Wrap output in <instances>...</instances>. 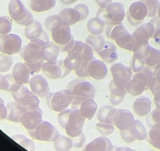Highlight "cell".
Listing matches in <instances>:
<instances>
[{"instance_id": "obj_54", "label": "cell", "mask_w": 160, "mask_h": 151, "mask_svg": "<svg viewBox=\"0 0 160 151\" xmlns=\"http://www.w3.org/2000/svg\"><path fill=\"white\" fill-rule=\"evenodd\" d=\"M160 88V83L157 80L156 77H153L149 85V89L152 94L158 89Z\"/></svg>"}, {"instance_id": "obj_60", "label": "cell", "mask_w": 160, "mask_h": 151, "mask_svg": "<svg viewBox=\"0 0 160 151\" xmlns=\"http://www.w3.org/2000/svg\"><path fill=\"white\" fill-rule=\"evenodd\" d=\"M156 38L157 41H159L160 42V31H157V33L156 34Z\"/></svg>"}, {"instance_id": "obj_2", "label": "cell", "mask_w": 160, "mask_h": 151, "mask_svg": "<svg viewBox=\"0 0 160 151\" xmlns=\"http://www.w3.org/2000/svg\"><path fill=\"white\" fill-rule=\"evenodd\" d=\"M46 98L48 106L56 112L67 109L73 100L72 91L69 88L49 93Z\"/></svg>"}, {"instance_id": "obj_61", "label": "cell", "mask_w": 160, "mask_h": 151, "mask_svg": "<svg viewBox=\"0 0 160 151\" xmlns=\"http://www.w3.org/2000/svg\"><path fill=\"white\" fill-rule=\"evenodd\" d=\"M121 149H123V150L125 149V150H131V148H124V147H122V148H118V150H121Z\"/></svg>"}, {"instance_id": "obj_33", "label": "cell", "mask_w": 160, "mask_h": 151, "mask_svg": "<svg viewBox=\"0 0 160 151\" xmlns=\"http://www.w3.org/2000/svg\"><path fill=\"white\" fill-rule=\"evenodd\" d=\"M86 43L93 50L99 51H101L104 46V40L101 35L91 34L86 38Z\"/></svg>"}, {"instance_id": "obj_34", "label": "cell", "mask_w": 160, "mask_h": 151, "mask_svg": "<svg viewBox=\"0 0 160 151\" xmlns=\"http://www.w3.org/2000/svg\"><path fill=\"white\" fill-rule=\"evenodd\" d=\"M63 23H64L59 15L54 14L48 16L46 19L44 25L48 31L53 32L61 27Z\"/></svg>"}, {"instance_id": "obj_38", "label": "cell", "mask_w": 160, "mask_h": 151, "mask_svg": "<svg viewBox=\"0 0 160 151\" xmlns=\"http://www.w3.org/2000/svg\"><path fill=\"white\" fill-rule=\"evenodd\" d=\"M96 128L98 132L104 136H107L111 134L114 130L113 124L101 122H99L96 124Z\"/></svg>"}, {"instance_id": "obj_37", "label": "cell", "mask_w": 160, "mask_h": 151, "mask_svg": "<svg viewBox=\"0 0 160 151\" xmlns=\"http://www.w3.org/2000/svg\"><path fill=\"white\" fill-rule=\"evenodd\" d=\"M134 76L141 79L146 85L147 89L149 88V83L151 81L152 79L153 78V74L149 69L146 68L142 71L137 72V73H136Z\"/></svg>"}, {"instance_id": "obj_28", "label": "cell", "mask_w": 160, "mask_h": 151, "mask_svg": "<svg viewBox=\"0 0 160 151\" xmlns=\"http://www.w3.org/2000/svg\"><path fill=\"white\" fill-rule=\"evenodd\" d=\"M56 0H31L30 8L38 13L45 12L55 6Z\"/></svg>"}, {"instance_id": "obj_29", "label": "cell", "mask_w": 160, "mask_h": 151, "mask_svg": "<svg viewBox=\"0 0 160 151\" xmlns=\"http://www.w3.org/2000/svg\"><path fill=\"white\" fill-rule=\"evenodd\" d=\"M148 142L152 147L160 150V123L151 125L149 130Z\"/></svg>"}, {"instance_id": "obj_5", "label": "cell", "mask_w": 160, "mask_h": 151, "mask_svg": "<svg viewBox=\"0 0 160 151\" xmlns=\"http://www.w3.org/2000/svg\"><path fill=\"white\" fill-rule=\"evenodd\" d=\"M11 95L15 102L27 110L39 107L40 100L39 97L24 85H22L16 91L11 93Z\"/></svg>"}, {"instance_id": "obj_57", "label": "cell", "mask_w": 160, "mask_h": 151, "mask_svg": "<svg viewBox=\"0 0 160 151\" xmlns=\"http://www.w3.org/2000/svg\"><path fill=\"white\" fill-rule=\"evenodd\" d=\"M26 136L24 135H22V134H18V135H14L12 136L11 138L16 142L19 143V142H21L22 139H24V138H26Z\"/></svg>"}, {"instance_id": "obj_52", "label": "cell", "mask_w": 160, "mask_h": 151, "mask_svg": "<svg viewBox=\"0 0 160 151\" xmlns=\"http://www.w3.org/2000/svg\"><path fill=\"white\" fill-rule=\"evenodd\" d=\"M148 47L146 44H141L140 46H138L136 49V55L138 58H141L144 55H146L148 53Z\"/></svg>"}, {"instance_id": "obj_11", "label": "cell", "mask_w": 160, "mask_h": 151, "mask_svg": "<svg viewBox=\"0 0 160 151\" xmlns=\"http://www.w3.org/2000/svg\"><path fill=\"white\" fill-rule=\"evenodd\" d=\"M20 55L26 63H34L43 59L42 57V47L32 41L21 49Z\"/></svg>"}, {"instance_id": "obj_35", "label": "cell", "mask_w": 160, "mask_h": 151, "mask_svg": "<svg viewBox=\"0 0 160 151\" xmlns=\"http://www.w3.org/2000/svg\"><path fill=\"white\" fill-rule=\"evenodd\" d=\"M87 28L89 32L92 34H99L103 31L104 23L99 18H93L88 21Z\"/></svg>"}, {"instance_id": "obj_47", "label": "cell", "mask_w": 160, "mask_h": 151, "mask_svg": "<svg viewBox=\"0 0 160 151\" xmlns=\"http://www.w3.org/2000/svg\"><path fill=\"white\" fill-rule=\"evenodd\" d=\"M72 141L73 147L79 148L82 147L84 145V143L86 142V137H85L84 134L83 133H82L80 135H79L76 137L72 138Z\"/></svg>"}, {"instance_id": "obj_14", "label": "cell", "mask_w": 160, "mask_h": 151, "mask_svg": "<svg viewBox=\"0 0 160 151\" xmlns=\"http://www.w3.org/2000/svg\"><path fill=\"white\" fill-rule=\"evenodd\" d=\"M31 75V71L26 63L18 62L12 68V76L18 84L25 85L29 83Z\"/></svg>"}, {"instance_id": "obj_48", "label": "cell", "mask_w": 160, "mask_h": 151, "mask_svg": "<svg viewBox=\"0 0 160 151\" xmlns=\"http://www.w3.org/2000/svg\"><path fill=\"white\" fill-rule=\"evenodd\" d=\"M120 135L122 139L126 143H130L134 142L136 140V138L132 136L129 129L120 130Z\"/></svg>"}, {"instance_id": "obj_1", "label": "cell", "mask_w": 160, "mask_h": 151, "mask_svg": "<svg viewBox=\"0 0 160 151\" xmlns=\"http://www.w3.org/2000/svg\"><path fill=\"white\" fill-rule=\"evenodd\" d=\"M68 88L72 91L73 100L71 105L74 107L79 106L85 100L95 96V88L88 81L75 80L69 84Z\"/></svg>"}, {"instance_id": "obj_10", "label": "cell", "mask_w": 160, "mask_h": 151, "mask_svg": "<svg viewBox=\"0 0 160 151\" xmlns=\"http://www.w3.org/2000/svg\"><path fill=\"white\" fill-rule=\"evenodd\" d=\"M112 82L118 87H125L132 77V71L128 67L121 64L114 65L111 69Z\"/></svg>"}, {"instance_id": "obj_39", "label": "cell", "mask_w": 160, "mask_h": 151, "mask_svg": "<svg viewBox=\"0 0 160 151\" xmlns=\"http://www.w3.org/2000/svg\"><path fill=\"white\" fill-rule=\"evenodd\" d=\"M12 29V23L6 16L0 17V34H9Z\"/></svg>"}, {"instance_id": "obj_40", "label": "cell", "mask_w": 160, "mask_h": 151, "mask_svg": "<svg viewBox=\"0 0 160 151\" xmlns=\"http://www.w3.org/2000/svg\"><path fill=\"white\" fill-rule=\"evenodd\" d=\"M72 109H66L62 112H60L58 115V122L59 126L64 128L65 125L68 121L69 114L72 112Z\"/></svg>"}, {"instance_id": "obj_18", "label": "cell", "mask_w": 160, "mask_h": 151, "mask_svg": "<svg viewBox=\"0 0 160 151\" xmlns=\"http://www.w3.org/2000/svg\"><path fill=\"white\" fill-rule=\"evenodd\" d=\"M133 110L139 117H144L149 113L151 109V100L144 96L136 98L133 103Z\"/></svg>"}, {"instance_id": "obj_12", "label": "cell", "mask_w": 160, "mask_h": 151, "mask_svg": "<svg viewBox=\"0 0 160 151\" xmlns=\"http://www.w3.org/2000/svg\"><path fill=\"white\" fill-rule=\"evenodd\" d=\"M135 122L132 113L126 109H118L115 114L113 125L119 130H129Z\"/></svg>"}, {"instance_id": "obj_42", "label": "cell", "mask_w": 160, "mask_h": 151, "mask_svg": "<svg viewBox=\"0 0 160 151\" xmlns=\"http://www.w3.org/2000/svg\"><path fill=\"white\" fill-rule=\"evenodd\" d=\"M26 64L27 65L29 69L30 70L31 75H32V74H34V73H39L42 70V65L44 64V59L38 61L34 62V63H26Z\"/></svg>"}, {"instance_id": "obj_30", "label": "cell", "mask_w": 160, "mask_h": 151, "mask_svg": "<svg viewBox=\"0 0 160 151\" xmlns=\"http://www.w3.org/2000/svg\"><path fill=\"white\" fill-rule=\"evenodd\" d=\"M132 136L136 140L142 141L147 138V132L144 125L139 120H135L132 126L129 129Z\"/></svg>"}, {"instance_id": "obj_19", "label": "cell", "mask_w": 160, "mask_h": 151, "mask_svg": "<svg viewBox=\"0 0 160 151\" xmlns=\"http://www.w3.org/2000/svg\"><path fill=\"white\" fill-rule=\"evenodd\" d=\"M98 110V104L94 98H88L83 101L80 105L79 111L81 115L87 120H91Z\"/></svg>"}, {"instance_id": "obj_53", "label": "cell", "mask_w": 160, "mask_h": 151, "mask_svg": "<svg viewBox=\"0 0 160 151\" xmlns=\"http://www.w3.org/2000/svg\"><path fill=\"white\" fill-rule=\"evenodd\" d=\"M125 96H118V95H114L111 94L110 95V102L113 106H116L119 105L122 102V101L124 100Z\"/></svg>"}, {"instance_id": "obj_62", "label": "cell", "mask_w": 160, "mask_h": 151, "mask_svg": "<svg viewBox=\"0 0 160 151\" xmlns=\"http://www.w3.org/2000/svg\"></svg>"}, {"instance_id": "obj_15", "label": "cell", "mask_w": 160, "mask_h": 151, "mask_svg": "<svg viewBox=\"0 0 160 151\" xmlns=\"http://www.w3.org/2000/svg\"><path fill=\"white\" fill-rule=\"evenodd\" d=\"M51 36L54 42L62 47L73 38L70 26L64 23L58 29L51 32Z\"/></svg>"}, {"instance_id": "obj_22", "label": "cell", "mask_w": 160, "mask_h": 151, "mask_svg": "<svg viewBox=\"0 0 160 151\" xmlns=\"http://www.w3.org/2000/svg\"><path fill=\"white\" fill-rule=\"evenodd\" d=\"M8 115L6 119L14 123H19L21 115L27 109L16 102L8 104Z\"/></svg>"}, {"instance_id": "obj_41", "label": "cell", "mask_w": 160, "mask_h": 151, "mask_svg": "<svg viewBox=\"0 0 160 151\" xmlns=\"http://www.w3.org/2000/svg\"><path fill=\"white\" fill-rule=\"evenodd\" d=\"M109 89L111 94L114 95L126 96V93H128L125 87H118L113 83L112 81H111L109 84Z\"/></svg>"}, {"instance_id": "obj_46", "label": "cell", "mask_w": 160, "mask_h": 151, "mask_svg": "<svg viewBox=\"0 0 160 151\" xmlns=\"http://www.w3.org/2000/svg\"><path fill=\"white\" fill-rule=\"evenodd\" d=\"M9 76V75H8ZM8 75H0V90L8 91L11 84V76Z\"/></svg>"}, {"instance_id": "obj_58", "label": "cell", "mask_w": 160, "mask_h": 151, "mask_svg": "<svg viewBox=\"0 0 160 151\" xmlns=\"http://www.w3.org/2000/svg\"><path fill=\"white\" fill-rule=\"evenodd\" d=\"M77 1H78V0H60V1L62 4H66V5L72 4L74 3Z\"/></svg>"}, {"instance_id": "obj_20", "label": "cell", "mask_w": 160, "mask_h": 151, "mask_svg": "<svg viewBox=\"0 0 160 151\" xmlns=\"http://www.w3.org/2000/svg\"><path fill=\"white\" fill-rule=\"evenodd\" d=\"M69 51L77 53L81 56L82 63L90 61L93 57L92 49L86 43L78 40H75L74 46Z\"/></svg>"}, {"instance_id": "obj_31", "label": "cell", "mask_w": 160, "mask_h": 151, "mask_svg": "<svg viewBox=\"0 0 160 151\" xmlns=\"http://www.w3.org/2000/svg\"><path fill=\"white\" fill-rule=\"evenodd\" d=\"M98 54L104 61L108 63L113 61L117 58L116 48L110 43H107L104 48L98 52Z\"/></svg>"}, {"instance_id": "obj_25", "label": "cell", "mask_w": 160, "mask_h": 151, "mask_svg": "<svg viewBox=\"0 0 160 151\" xmlns=\"http://www.w3.org/2000/svg\"><path fill=\"white\" fill-rule=\"evenodd\" d=\"M59 53V48L56 43L49 42L47 45L42 48V57L48 62L57 61Z\"/></svg>"}, {"instance_id": "obj_13", "label": "cell", "mask_w": 160, "mask_h": 151, "mask_svg": "<svg viewBox=\"0 0 160 151\" xmlns=\"http://www.w3.org/2000/svg\"><path fill=\"white\" fill-rule=\"evenodd\" d=\"M31 90L38 96L46 97L50 91L49 83L46 78L41 75H35L29 82Z\"/></svg>"}, {"instance_id": "obj_49", "label": "cell", "mask_w": 160, "mask_h": 151, "mask_svg": "<svg viewBox=\"0 0 160 151\" xmlns=\"http://www.w3.org/2000/svg\"><path fill=\"white\" fill-rule=\"evenodd\" d=\"M81 14V21L86 19L89 14V9L84 4H78L74 7Z\"/></svg>"}, {"instance_id": "obj_59", "label": "cell", "mask_w": 160, "mask_h": 151, "mask_svg": "<svg viewBox=\"0 0 160 151\" xmlns=\"http://www.w3.org/2000/svg\"><path fill=\"white\" fill-rule=\"evenodd\" d=\"M155 77L156 78L157 80L160 83V69H159L157 71H156V76Z\"/></svg>"}, {"instance_id": "obj_17", "label": "cell", "mask_w": 160, "mask_h": 151, "mask_svg": "<svg viewBox=\"0 0 160 151\" xmlns=\"http://www.w3.org/2000/svg\"><path fill=\"white\" fill-rule=\"evenodd\" d=\"M113 149V145L111 140L106 136L96 138L87 144L86 151H111Z\"/></svg>"}, {"instance_id": "obj_32", "label": "cell", "mask_w": 160, "mask_h": 151, "mask_svg": "<svg viewBox=\"0 0 160 151\" xmlns=\"http://www.w3.org/2000/svg\"><path fill=\"white\" fill-rule=\"evenodd\" d=\"M54 147L58 151L69 150L73 147L72 139L60 134L58 139L54 142Z\"/></svg>"}, {"instance_id": "obj_51", "label": "cell", "mask_w": 160, "mask_h": 151, "mask_svg": "<svg viewBox=\"0 0 160 151\" xmlns=\"http://www.w3.org/2000/svg\"><path fill=\"white\" fill-rule=\"evenodd\" d=\"M8 115V108L4 104V101L0 97V122L6 119Z\"/></svg>"}, {"instance_id": "obj_8", "label": "cell", "mask_w": 160, "mask_h": 151, "mask_svg": "<svg viewBox=\"0 0 160 151\" xmlns=\"http://www.w3.org/2000/svg\"><path fill=\"white\" fill-rule=\"evenodd\" d=\"M41 71L46 77L51 80L62 78L70 72L64 66L63 60L44 63Z\"/></svg>"}, {"instance_id": "obj_24", "label": "cell", "mask_w": 160, "mask_h": 151, "mask_svg": "<svg viewBox=\"0 0 160 151\" xmlns=\"http://www.w3.org/2000/svg\"><path fill=\"white\" fill-rule=\"evenodd\" d=\"M59 15L61 16L63 23L69 26L81 21V14L74 8L63 9L60 11Z\"/></svg>"}, {"instance_id": "obj_26", "label": "cell", "mask_w": 160, "mask_h": 151, "mask_svg": "<svg viewBox=\"0 0 160 151\" xmlns=\"http://www.w3.org/2000/svg\"><path fill=\"white\" fill-rule=\"evenodd\" d=\"M82 63L81 56L74 51H69L63 60V65L65 68L69 71L76 70Z\"/></svg>"}, {"instance_id": "obj_7", "label": "cell", "mask_w": 160, "mask_h": 151, "mask_svg": "<svg viewBox=\"0 0 160 151\" xmlns=\"http://www.w3.org/2000/svg\"><path fill=\"white\" fill-rule=\"evenodd\" d=\"M85 120L81 115L79 109L72 110L64 127L66 134L71 138L80 135L82 133Z\"/></svg>"}, {"instance_id": "obj_43", "label": "cell", "mask_w": 160, "mask_h": 151, "mask_svg": "<svg viewBox=\"0 0 160 151\" xmlns=\"http://www.w3.org/2000/svg\"><path fill=\"white\" fill-rule=\"evenodd\" d=\"M89 62H84L81 64V65L76 69L75 71V73L79 78H86L88 77L89 73L88 71V65Z\"/></svg>"}, {"instance_id": "obj_55", "label": "cell", "mask_w": 160, "mask_h": 151, "mask_svg": "<svg viewBox=\"0 0 160 151\" xmlns=\"http://www.w3.org/2000/svg\"><path fill=\"white\" fill-rule=\"evenodd\" d=\"M159 60V53L158 52H152L151 56L147 59L146 62L149 65H154Z\"/></svg>"}, {"instance_id": "obj_9", "label": "cell", "mask_w": 160, "mask_h": 151, "mask_svg": "<svg viewBox=\"0 0 160 151\" xmlns=\"http://www.w3.org/2000/svg\"><path fill=\"white\" fill-rule=\"evenodd\" d=\"M42 121V111L38 107L26 110L21 116L20 123L27 130H32Z\"/></svg>"}, {"instance_id": "obj_3", "label": "cell", "mask_w": 160, "mask_h": 151, "mask_svg": "<svg viewBox=\"0 0 160 151\" xmlns=\"http://www.w3.org/2000/svg\"><path fill=\"white\" fill-rule=\"evenodd\" d=\"M8 11L11 18L21 26L26 27L34 21L32 14L20 0H11L8 5Z\"/></svg>"}, {"instance_id": "obj_27", "label": "cell", "mask_w": 160, "mask_h": 151, "mask_svg": "<svg viewBox=\"0 0 160 151\" xmlns=\"http://www.w3.org/2000/svg\"><path fill=\"white\" fill-rule=\"evenodd\" d=\"M43 31L44 30L41 24L39 21L34 20L31 25L25 28L24 34L26 38L32 41L40 37Z\"/></svg>"}, {"instance_id": "obj_16", "label": "cell", "mask_w": 160, "mask_h": 151, "mask_svg": "<svg viewBox=\"0 0 160 151\" xmlns=\"http://www.w3.org/2000/svg\"><path fill=\"white\" fill-rule=\"evenodd\" d=\"M88 71L89 76L98 80L104 78L108 73V70L105 64L98 60H91L89 61Z\"/></svg>"}, {"instance_id": "obj_45", "label": "cell", "mask_w": 160, "mask_h": 151, "mask_svg": "<svg viewBox=\"0 0 160 151\" xmlns=\"http://www.w3.org/2000/svg\"><path fill=\"white\" fill-rule=\"evenodd\" d=\"M31 41L38 44L39 46H40L42 48L43 46L47 45L49 43V36H48V34H47V33L45 31H44L40 37H39L38 38H37L36 39L32 40Z\"/></svg>"}, {"instance_id": "obj_44", "label": "cell", "mask_w": 160, "mask_h": 151, "mask_svg": "<svg viewBox=\"0 0 160 151\" xmlns=\"http://www.w3.org/2000/svg\"><path fill=\"white\" fill-rule=\"evenodd\" d=\"M21 147L26 148V150H28L29 151H33L36 148V145L34 141L27 137L22 139L21 142L18 143Z\"/></svg>"}, {"instance_id": "obj_23", "label": "cell", "mask_w": 160, "mask_h": 151, "mask_svg": "<svg viewBox=\"0 0 160 151\" xmlns=\"http://www.w3.org/2000/svg\"><path fill=\"white\" fill-rule=\"evenodd\" d=\"M117 108L111 105H104L98 110L96 117L99 122L113 124Z\"/></svg>"}, {"instance_id": "obj_4", "label": "cell", "mask_w": 160, "mask_h": 151, "mask_svg": "<svg viewBox=\"0 0 160 151\" xmlns=\"http://www.w3.org/2000/svg\"><path fill=\"white\" fill-rule=\"evenodd\" d=\"M31 137L34 140L44 142H54L59 137L58 128L48 121H42L32 130L28 131Z\"/></svg>"}, {"instance_id": "obj_36", "label": "cell", "mask_w": 160, "mask_h": 151, "mask_svg": "<svg viewBox=\"0 0 160 151\" xmlns=\"http://www.w3.org/2000/svg\"><path fill=\"white\" fill-rule=\"evenodd\" d=\"M13 59L11 55L0 53V73H7L11 68Z\"/></svg>"}, {"instance_id": "obj_56", "label": "cell", "mask_w": 160, "mask_h": 151, "mask_svg": "<svg viewBox=\"0 0 160 151\" xmlns=\"http://www.w3.org/2000/svg\"><path fill=\"white\" fill-rule=\"evenodd\" d=\"M154 96V101L155 105L160 104V88L156 90L153 93Z\"/></svg>"}, {"instance_id": "obj_21", "label": "cell", "mask_w": 160, "mask_h": 151, "mask_svg": "<svg viewBox=\"0 0 160 151\" xmlns=\"http://www.w3.org/2000/svg\"><path fill=\"white\" fill-rule=\"evenodd\" d=\"M127 93L132 96H138L141 95L144 91L147 90L144 83L139 78L134 76L126 85Z\"/></svg>"}, {"instance_id": "obj_6", "label": "cell", "mask_w": 160, "mask_h": 151, "mask_svg": "<svg viewBox=\"0 0 160 151\" xmlns=\"http://www.w3.org/2000/svg\"><path fill=\"white\" fill-rule=\"evenodd\" d=\"M22 39L14 33L0 34V52L8 55H15L21 50Z\"/></svg>"}, {"instance_id": "obj_50", "label": "cell", "mask_w": 160, "mask_h": 151, "mask_svg": "<svg viewBox=\"0 0 160 151\" xmlns=\"http://www.w3.org/2000/svg\"><path fill=\"white\" fill-rule=\"evenodd\" d=\"M149 118L154 123H160V108L156 107V108L149 114Z\"/></svg>"}]
</instances>
